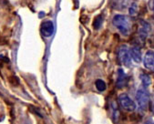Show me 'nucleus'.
<instances>
[{
  "instance_id": "nucleus-13",
  "label": "nucleus",
  "mask_w": 154,
  "mask_h": 124,
  "mask_svg": "<svg viewBox=\"0 0 154 124\" xmlns=\"http://www.w3.org/2000/svg\"><path fill=\"white\" fill-rule=\"evenodd\" d=\"M153 110H154V104H153Z\"/></svg>"
},
{
  "instance_id": "nucleus-2",
  "label": "nucleus",
  "mask_w": 154,
  "mask_h": 124,
  "mask_svg": "<svg viewBox=\"0 0 154 124\" xmlns=\"http://www.w3.org/2000/svg\"><path fill=\"white\" fill-rule=\"evenodd\" d=\"M136 100L140 110H145L148 109L149 103V94L145 87L140 88L136 93Z\"/></svg>"
},
{
  "instance_id": "nucleus-8",
  "label": "nucleus",
  "mask_w": 154,
  "mask_h": 124,
  "mask_svg": "<svg viewBox=\"0 0 154 124\" xmlns=\"http://www.w3.org/2000/svg\"><path fill=\"white\" fill-rule=\"evenodd\" d=\"M130 53H131V57L134 60V62H136V63H140L141 62V52L138 47L131 48V49L130 50Z\"/></svg>"
},
{
  "instance_id": "nucleus-5",
  "label": "nucleus",
  "mask_w": 154,
  "mask_h": 124,
  "mask_svg": "<svg viewBox=\"0 0 154 124\" xmlns=\"http://www.w3.org/2000/svg\"><path fill=\"white\" fill-rule=\"evenodd\" d=\"M143 64L147 70L154 72V52L152 50L146 52L143 59Z\"/></svg>"
},
{
  "instance_id": "nucleus-6",
  "label": "nucleus",
  "mask_w": 154,
  "mask_h": 124,
  "mask_svg": "<svg viewBox=\"0 0 154 124\" xmlns=\"http://www.w3.org/2000/svg\"><path fill=\"white\" fill-rule=\"evenodd\" d=\"M40 32L44 37H50L54 32V25L50 20L44 21L40 26Z\"/></svg>"
},
{
  "instance_id": "nucleus-1",
  "label": "nucleus",
  "mask_w": 154,
  "mask_h": 124,
  "mask_svg": "<svg viewBox=\"0 0 154 124\" xmlns=\"http://www.w3.org/2000/svg\"><path fill=\"white\" fill-rule=\"evenodd\" d=\"M112 23L123 36H129L131 34L132 29V21L129 17L124 15H116L113 17Z\"/></svg>"
},
{
  "instance_id": "nucleus-3",
  "label": "nucleus",
  "mask_w": 154,
  "mask_h": 124,
  "mask_svg": "<svg viewBox=\"0 0 154 124\" xmlns=\"http://www.w3.org/2000/svg\"><path fill=\"white\" fill-rule=\"evenodd\" d=\"M119 102L120 107L126 111L132 112L136 110L135 102L129 97V95L125 94V93H122V94L119 96Z\"/></svg>"
},
{
  "instance_id": "nucleus-11",
  "label": "nucleus",
  "mask_w": 154,
  "mask_h": 124,
  "mask_svg": "<svg viewBox=\"0 0 154 124\" xmlns=\"http://www.w3.org/2000/svg\"><path fill=\"white\" fill-rule=\"evenodd\" d=\"M102 23H103V18H102L100 16H99V17H96V19L94 20V23H93L94 28H96V29L100 28V27L101 26Z\"/></svg>"
},
{
  "instance_id": "nucleus-9",
  "label": "nucleus",
  "mask_w": 154,
  "mask_h": 124,
  "mask_svg": "<svg viewBox=\"0 0 154 124\" xmlns=\"http://www.w3.org/2000/svg\"><path fill=\"white\" fill-rule=\"evenodd\" d=\"M140 80H141V82H142V84H143V86L145 88H147V87H149V86L151 85L152 80H151V78L149 77V75L142 72L140 75Z\"/></svg>"
},
{
  "instance_id": "nucleus-4",
  "label": "nucleus",
  "mask_w": 154,
  "mask_h": 124,
  "mask_svg": "<svg viewBox=\"0 0 154 124\" xmlns=\"http://www.w3.org/2000/svg\"><path fill=\"white\" fill-rule=\"evenodd\" d=\"M118 57L120 63L125 66L127 68H130L131 66V53L130 50L128 49V48L126 46H121L119 49V53H118Z\"/></svg>"
},
{
  "instance_id": "nucleus-12",
  "label": "nucleus",
  "mask_w": 154,
  "mask_h": 124,
  "mask_svg": "<svg viewBox=\"0 0 154 124\" xmlns=\"http://www.w3.org/2000/svg\"><path fill=\"white\" fill-rule=\"evenodd\" d=\"M130 15L131 16H136L138 14V10H139V8L136 4H132V6L130 8Z\"/></svg>"
},
{
  "instance_id": "nucleus-7",
  "label": "nucleus",
  "mask_w": 154,
  "mask_h": 124,
  "mask_svg": "<svg viewBox=\"0 0 154 124\" xmlns=\"http://www.w3.org/2000/svg\"><path fill=\"white\" fill-rule=\"evenodd\" d=\"M126 80H127V76L124 73L121 69H119L118 70V79H117V87L119 88H123L126 85Z\"/></svg>"
},
{
  "instance_id": "nucleus-10",
  "label": "nucleus",
  "mask_w": 154,
  "mask_h": 124,
  "mask_svg": "<svg viewBox=\"0 0 154 124\" xmlns=\"http://www.w3.org/2000/svg\"><path fill=\"white\" fill-rule=\"evenodd\" d=\"M96 88L99 91H104L106 89V83L102 79H98L96 81Z\"/></svg>"
}]
</instances>
